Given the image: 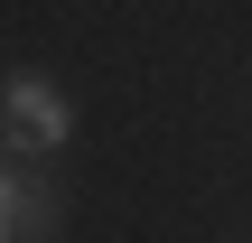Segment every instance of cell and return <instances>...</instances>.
<instances>
[{
	"mask_svg": "<svg viewBox=\"0 0 252 243\" xmlns=\"http://www.w3.org/2000/svg\"><path fill=\"white\" fill-rule=\"evenodd\" d=\"M56 234V197L28 169H0V243H47Z\"/></svg>",
	"mask_w": 252,
	"mask_h": 243,
	"instance_id": "cell-2",
	"label": "cell"
},
{
	"mask_svg": "<svg viewBox=\"0 0 252 243\" xmlns=\"http://www.w3.org/2000/svg\"><path fill=\"white\" fill-rule=\"evenodd\" d=\"M65 131H75V112H65V94L47 75H9L0 84V140L9 150H65Z\"/></svg>",
	"mask_w": 252,
	"mask_h": 243,
	"instance_id": "cell-1",
	"label": "cell"
}]
</instances>
